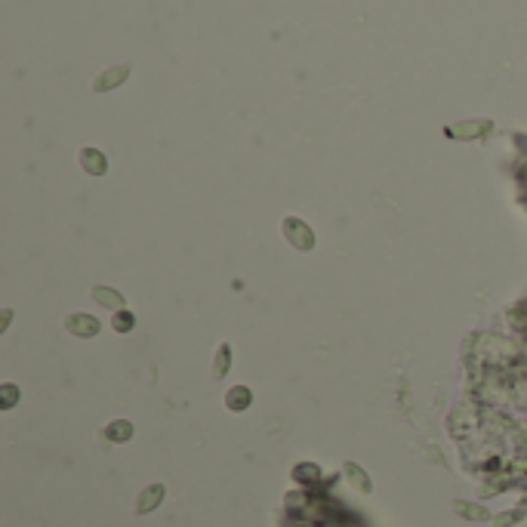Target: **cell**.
<instances>
[{
  "instance_id": "2",
  "label": "cell",
  "mask_w": 527,
  "mask_h": 527,
  "mask_svg": "<svg viewBox=\"0 0 527 527\" xmlns=\"http://www.w3.org/2000/svg\"><path fill=\"white\" fill-rule=\"evenodd\" d=\"M62 324H65V330H68L71 336H77V339H93V336H99V330H102V324H99L93 315H87V312L68 315Z\"/></svg>"
},
{
  "instance_id": "6",
  "label": "cell",
  "mask_w": 527,
  "mask_h": 527,
  "mask_svg": "<svg viewBox=\"0 0 527 527\" xmlns=\"http://www.w3.org/2000/svg\"><path fill=\"white\" fill-rule=\"evenodd\" d=\"M130 77V68L127 65H117V68H108L105 74H99L93 81V90L96 93H108V90H115L117 83H123Z\"/></svg>"
},
{
  "instance_id": "15",
  "label": "cell",
  "mask_w": 527,
  "mask_h": 527,
  "mask_svg": "<svg viewBox=\"0 0 527 527\" xmlns=\"http://www.w3.org/2000/svg\"><path fill=\"white\" fill-rule=\"evenodd\" d=\"M0 395H3V398H0V407H3V410H10V407L19 401V386L3 383V386H0Z\"/></svg>"
},
{
  "instance_id": "16",
  "label": "cell",
  "mask_w": 527,
  "mask_h": 527,
  "mask_svg": "<svg viewBox=\"0 0 527 527\" xmlns=\"http://www.w3.org/2000/svg\"><path fill=\"white\" fill-rule=\"evenodd\" d=\"M524 518V509H512V512H503V515L493 518V527H512Z\"/></svg>"
},
{
  "instance_id": "10",
  "label": "cell",
  "mask_w": 527,
  "mask_h": 527,
  "mask_svg": "<svg viewBox=\"0 0 527 527\" xmlns=\"http://www.w3.org/2000/svg\"><path fill=\"white\" fill-rule=\"evenodd\" d=\"M342 475L348 478V484H352L358 493H370V490H373L370 475H367V472L361 469L358 463H346V466H342Z\"/></svg>"
},
{
  "instance_id": "9",
  "label": "cell",
  "mask_w": 527,
  "mask_h": 527,
  "mask_svg": "<svg viewBox=\"0 0 527 527\" xmlns=\"http://www.w3.org/2000/svg\"><path fill=\"white\" fill-rule=\"evenodd\" d=\"M102 438L111 441V444H123V441L133 438V423H130V419H111V423L102 429Z\"/></svg>"
},
{
  "instance_id": "13",
  "label": "cell",
  "mask_w": 527,
  "mask_h": 527,
  "mask_svg": "<svg viewBox=\"0 0 527 527\" xmlns=\"http://www.w3.org/2000/svg\"><path fill=\"white\" fill-rule=\"evenodd\" d=\"M321 478V469L315 463H299L293 469V481H299V484H312V481Z\"/></svg>"
},
{
  "instance_id": "8",
  "label": "cell",
  "mask_w": 527,
  "mask_h": 527,
  "mask_svg": "<svg viewBox=\"0 0 527 527\" xmlns=\"http://www.w3.org/2000/svg\"><path fill=\"white\" fill-rule=\"evenodd\" d=\"M90 296L99 302V306H105V308H111V312H121L123 308V293L121 290H115V287H93L90 290Z\"/></svg>"
},
{
  "instance_id": "11",
  "label": "cell",
  "mask_w": 527,
  "mask_h": 527,
  "mask_svg": "<svg viewBox=\"0 0 527 527\" xmlns=\"http://www.w3.org/2000/svg\"><path fill=\"white\" fill-rule=\"evenodd\" d=\"M228 370H232V346H228V342H219V346H216V355H213V377L222 379Z\"/></svg>"
},
{
  "instance_id": "12",
  "label": "cell",
  "mask_w": 527,
  "mask_h": 527,
  "mask_svg": "<svg viewBox=\"0 0 527 527\" xmlns=\"http://www.w3.org/2000/svg\"><path fill=\"white\" fill-rule=\"evenodd\" d=\"M453 512H457V515H463V518H469V521H487V518H490V512H487L484 506L466 503V499H457V503H453Z\"/></svg>"
},
{
  "instance_id": "1",
  "label": "cell",
  "mask_w": 527,
  "mask_h": 527,
  "mask_svg": "<svg viewBox=\"0 0 527 527\" xmlns=\"http://www.w3.org/2000/svg\"><path fill=\"white\" fill-rule=\"evenodd\" d=\"M281 232H284V238H287L290 247L299 250V253L315 250V232L308 228L306 219H299V216H287V219L281 222Z\"/></svg>"
},
{
  "instance_id": "7",
  "label": "cell",
  "mask_w": 527,
  "mask_h": 527,
  "mask_svg": "<svg viewBox=\"0 0 527 527\" xmlns=\"http://www.w3.org/2000/svg\"><path fill=\"white\" fill-rule=\"evenodd\" d=\"M250 404H253V392H250L247 386H232L226 392V407L232 413H243Z\"/></svg>"
},
{
  "instance_id": "14",
  "label": "cell",
  "mask_w": 527,
  "mask_h": 527,
  "mask_svg": "<svg viewBox=\"0 0 527 527\" xmlns=\"http://www.w3.org/2000/svg\"><path fill=\"white\" fill-rule=\"evenodd\" d=\"M111 327H115L117 333H130L136 327V315L130 312V308H121V312H115V321H111Z\"/></svg>"
},
{
  "instance_id": "17",
  "label": "cell",
  "mask_w": 527,
  "mask_h": 527,
  "mask_svg": "<svg viewBox=\"0 0 527 527\" xmlns=\"http://www.w3.org/2000/svg\"><path fill=\"white\" fill-rule=\"evenodd\" d=\"M0 318H3V321H0V330H6V324H10L12 312H10V308H3V315H0Z\"/></svg>"
},
{
  "instance_id": "3",
  "label": "cell",
  "mask_w": 527,
  "mask_h": 527,
  "mask_svg": "<svg viewBox=\"0 0 527 527\" xmlns=\"http://www.w3.org/2000/svg\"><path fill=\"white\" fill-rule=\"evenodd\" d=\"M163 493H167V487L163 484H148L139 493V499H136V515H148V512H155L157 506H161Z\"/></svg>"
},
{
  "instance_id": "5",
  "label": "cell",
  "mask_w": 527,
  "mask_h": 527,
  "mask_svg": "<svg viewBox=\"0 0 527 527\" xmlns=\"http://www.w3.org/2000/svg\"><path fill=\"white\" fill-rule=\"evenodd\" d=\"M81 170L90 176H105L108 173V161L99 148H81Z\"/></svg>"
},
{
  "instance_id": "4",
  "label": "cell",
  "mask_w": 527,
  "mask_h": 527,
  "mask_svg": "<svg viewBox=\"0 0 527 527\" xmlns=\"http://www.w3.org/2000/svg\"><path fill=\"white\" fill-rule=\"evenodd\" d=\"M493 123L490 121H466V123H457V127L447 130V136H453V139H478V136L490 133Z\"/></svg>"
}]
</instances>
